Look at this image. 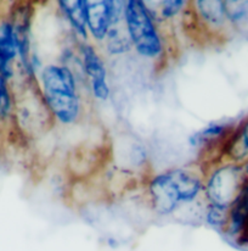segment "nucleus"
<instances>
[{"label":"nucleus","mask_w":248,"mask_h":251,"mask_svg":"<svg viewBox=\"0 0 248 251\" xmlns=\"http://www.w3.org/2000/svg\"><path fill=\"white\" fill-rule=\"evenodd\" d=\"M42 81L45 99L56 119L65 125L76 121L81 104L72 72L66 66L50 65L43 71Z\"/></svg>","instance_id":"f257e3e1"},{"label":"nucleus","mask_w":248,"mask_h":251,"mask_svg":"<svg viewBox=\"0 0 248 251\" xmlns=\"http://www.w3.org/2000/svg\"><path fill=\"white\" fill-rule=\"evenodd\" d=\"M201 188V180L187 171L173 170L161 173L150 184L154 209L161 215H168L179 205L196 199Z\"/></svg>","instance_id":"f03ea898"},{"label":"nucleus","mask_w":248,"mask_h":251,"mask_svg":"<svg viewBox=\"0 0 248 251\" xmlns=\"http://www.w3.org/2000/svg\"><path fill=\"white\" fill-rule=\"evenodd\" d=\"M124 19L130 39L140 55L156 57L162 52V42L144 2L130 0L124 6Z\"/></svg>","instance_id":"7ed1b4c3"},{"label":"nucleus","mask_w":248,"mask_h":251,"mask_svg":"<svg viewBox=\"0 0 248 251\" xmlns=\"http://www.w3.org/2000/svg\"><path fill=\"white\" fill-rule=\"evenodd\" d=\"M247 182L246 170L237 165L224 166L210 176L207 188L208 197L213 205L230 209Z\"/></svg>","instance_id":"20e7f679"},{"label":"nucleus","mask_w":248,"mask_h":251,"mask_svg":"<svg viewBox=\"0 0 248 251\" xmlns=\"http://www.w3.org/2000/svg\"><path fill=\"white\" fill-rule=\"evenodd\" d=\"M83 56H84L85 72L91 81L92 93L100 100H106L110 95V88L106 83V69L95 51L94 48L89 45L83 47Z\"/></svg>","instance_id":"39448f33"},{"label":"nucleus","mask_w":248,"mask_h":251,"mask_svg":"<svg viewBox=\"0 0 248 251\" xmlns=\"http://www.w3.org/2000/svg\"><path fill=\"white\" fill-rule=\"evenodd\" d=\"M17 44L12 22L7 20L0 21V74L5 79H10L14 75L12 61L17 56Z\"/></svg>","instance_id":"423d86ee"},{"label":"nucleus","mask_w":248,"mask_h":251,"mask_svg":"<svg viewBox=\"0 0 248 251\" xmlns=\"http://www.w3.org/2000/svg\"><path fill=\"white\" fill-rule=\"evenodd\" d=\"M226 228L230 234L236 237L237 242L248 233V182L230 206Z\"/></svg>","instance_id":"0eeeda50"},{"label":"nucleus","mask_w":248,"mask_h":251,"mask_svg":"<svg viewBox=\"0 0 248 251\" xmlns=\"http://www.w3.org/2000/svg\"><path fill=\"white\" fill-rule=\"evenodd\" d=\"M87 26L96 39H104L107 36L111 20L106 1H88Z\"/></svg>","instance_id":"6e6552de"},{"label":"nucleus","mask_w":248,"mask_h":251,"mask_svg":"<svg viewBox=\"0 0 248 251\" xmlns=\"http://www.w3.org/2000/svg\"><path fill=\"white\" fill-rule=\"evenodd\" d=\"M87 4L84 0L60 1L67 19L82 37H87Z\"/></svg>","instance_id":"1a4fd4ad"},{"label":"nucleus","mask_w":248,"mask_h":251,"mask_svg":"<svg viewBox=\"0 0 248 251\" xmlns=\"http://www.w3.org/2000/svg\"><path fill=\"white\" fill-rule=\"evenodd\" d=\"M196 4L200 15L209 25L220 26L224 22L225 16H226L224 1H197Z\"/></svg>","instance_id":"9d476101"},{"label":"nucleus","mask_w":248,"mask_h":251,"mask_svg":"<svg viewBox=\"0 0 248 251\" xmlns=\"http://www.w3.org/2000/svg\"><path fill=\"white\" fill-rule=\"evenodd\" d=\"M226 132V127L223 125H217L212 124L204 129L200 130L196 134H194L191 137V144L192 145H202L204 143H209L212 140L218 139V138L222 137L224 133Z\"/></svg>","instance_id":"9b49d317"},{"label":"nucleus","mask_w":248,"mask_h":251,"mask_svg":"<svg viewBox=\"0 0 248 251\" xmlns=\"http://www.w3.org/2000/svg\"><path fill=\"white\" fill-rule=\"evenodd\" d=\"M12 111V98L7 81L0 74V122L9 119Z\"/></svg>","instance_id":"f8f14e48"},{"label":"nucleus","mask_w":248,"mask_h":251,"mask_svg":"<svg viewBox=\"0 0 248 251\" xmlns=\"http://www.w3.org/2000/svg\"><path fill=\"white\" fill-rule=\"evenodd\" d=\"M230 150H231V152H236V150H240L236 159L241 157V152H244L242 156L248 154V120L237 130V134L235 137V139L232 140Z\"/></svg>","instance_id":"ddd939ff"},{"label":"nucleus","mask_w":248,"mask_h":251,"mask_svg":"<svg viewBox=\"0 0 248 251\" xmlns=\"http://www.w3.org/2000/svg\"><path fill=\"white\" fill-rule=\"evenodd\" d=\"M207 220L210 225L215 227H226L227 221H229V207L212 204V206L208 210Z\"/></svg>","instance_id":"4468645a"},{"label":"nucleus","mask_w":248,"mask_h":251,"mask_svg":"<svg viewBox=\"0 0 248 251\" xmlns=\"http://www.w3.org/2000/svg\"><path fill=\"white\" fill-rule=\"evenodd\" d=\"M185 2L180 0H174V1H163L162 6V16L163 17H173L182 9Z\"/></svg>","instance_id":"2eb2a0df"},{"label":"nucleus","mask_w":248,"mask_h":251,"mask_svg":"<svg viewBox=\"0 0 248 251\" xmlns=\"http://www.w3.org/2000/svg\"><path fill=\"white\" fill-rule=\"evenodd\" d=\"M123 38H121L119 36H117V33L114 31H110V41H109V48L112 52H118L124 51L125 48L123 45Z\"/></svg>","instance_id":"dca6fc26"},{"label":"nucleus","mask_w":248,"mask_h":251,"mask_svg":"<svg viewBox=\"0 0 248 251\" xmlns=\"http://www.w3.org/2000/svg\"><path fill=\"white\" fill-rule=\"evenodd\" d=\"M237 243H239L240 245H246V247H248V233L245 235L244 238H242V239H240Z\"/></svg>","instance_id":"f3484780"},{"label":"nucleus","mask_w":248,"mask_h":251,"mask_svg":"<svg viewBox=\"0 0 248 251\" xmlns=\"http://www.w3.org/2000/svg\"><path fill=\"white\" fill-rule=\"evenodd\" d=\"M246 175L248 176V165H247V167H246Z\"/></svg>","instance_id":"a211bd4d"}]
</instances>
